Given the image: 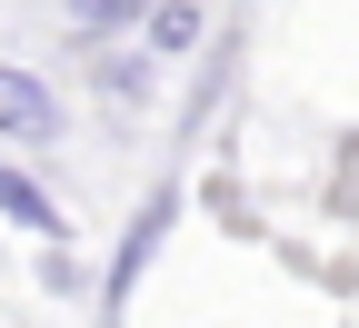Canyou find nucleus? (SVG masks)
<instances>
[{
  "mask_svg": "<svg viewBox=\"0 0 359 328\" xmlns=\"http://www.w3.org/2000/svg\"><path fill=\"white\" fill-rule=\"evenodd\" d=\"M0 219L20 229V239H70V219H60V199L40 190L30 169H11V159H0Z\"/></svg>",
  "mask_w": 359,
  "mask_h": 328,
  "instance_id": "f03ea898",
  "label": "nucleus"
},
{
  "mask_svg": "<svg viewBox=\"0 0 359 328\" xmlns=\"http://www.w3.org/2000/svg\"><path fill=\"white\" fill-rule=\"evenodd\" d=\"M190 30H200L190 0H160V10H150V40H160V50H190Z\"/></svg>",
  "mask_w": 359,
  "mask_h": 328,
  "instance_id": "20e7f679",
  "label": "nucleus"
},
{
  "mask_svg": "<svg viewBox=\"0 0 359 328\" xmlns=\"http://www.w3.org/2000/svg\"><path fill=\"white\" fill-rule=\"evenodd\" d=\"M0 139H11V150H50V139H60V90L40 70L0 60Z\"/></svg>",
  "mask_w": 359,
  "mask_h": 328,
  "instance_id": "f257e3e1",
  "label": "nucleus"
},
{
  "mask_svg": "<svg viewBox=\"0 0 359 328\" xmlns=\"http://www.w3.org/2000/svg\"><path fill=\"white\" fill-rule=\"evenodd\" d=\"M160 229H170V190L140 209V229H130V239H120V269H110V299H130V278H140V259H150V239H160Z\"/></svg>",
  "mask_w": 359,
  "mask_h": 328,
  "instance_id": "7ed1b4c3",
  "label": "nucleus"
}]
</instances>
